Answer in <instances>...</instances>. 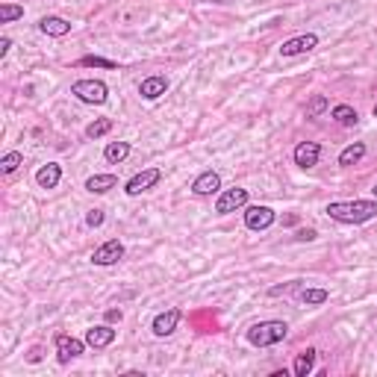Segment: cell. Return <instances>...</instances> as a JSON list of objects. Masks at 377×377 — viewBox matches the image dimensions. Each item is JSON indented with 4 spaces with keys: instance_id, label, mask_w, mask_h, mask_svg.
Masks as SVG:
<instances>
[{
    "instance_id": "f546056e",
    "label": "cell",
    "mask_w": 377,
    "mask_h": 377,
    "mask_svg": "<svg viewBox=\"0 0 377 377\" xmlns=\"http://www.w3.org/2000/svg\"><path fill=\"white\" fill-rule=\"evenodd\" d=\"M298 239H300V242H312V239H315V230H298Z\"/></svg>"
},
{
    "instance_id": "cb8c5ba5",
    "label": "cell",
    "mask_w": 377,
    "mask_h": 377,
    "mask_svg": "<svg viewBox=\"0 0 377 377\" xmlns=\"http://www.w3.org/2000/svg\"><path fill=\"white\" fill-rule=\"evenodd\" d=\"M110 130H112V118H98V121L86 127V135L88 139H100V135H107Z\"/></svg>"
},
{
    "instance_id": "4dcf8cb0",
    "label": "cell",
    "mask_w": 377,
    "mask_h": 377,
    "mask_svg": "<svg viewBox=\"0 0 377 377\" xmlns=\"http://www.w3.org/2000/svg\"><path fill=\"white\" fill-rule=\"evenodd\" d=\"M107 322L112 324V322H121V310H110L107 312Z\"/></svg>"
},
{
    "instance_id": "1f68e13d",
    "label": "cell",
    "mask_w": 377,
    "mask_h": 377,
    "mask_svg": "<svg viewBox=\"0 0 377 377\" xmlns=\"http://www.w3.org/2000/svg\"><path fill=\"white\" fill-rule=\"evenodd\" d=\"M371 194H374V198H377V183H374V189H371Z\"/></svg>"
},
{
    "instance_id": "9c48e42d",
    "label": "cell",
    "mask_w": 377,
    "mask_h": 377,
    "mask_svg": "<svg viewBox=\"0 0 377 377\" xmlns=\"http://www.w3.org/2000/svg\"><path fill=\"white\" fill-rule=\"evenodd\" d=\"M180 319H183V312H180L177 307H171V310H165V312H159V315H157L154 324H150V330H154V336L165 339V336H171L174 330H177Z\"/></svg>"
},
{
    "instance_id": "277c9868",
    "label": "cell",
    "mask_w": 377,
    "mask_h": 377,
    "mask_svg": "<svg viewBox=\"0 0 377 377\" xmlns=\"http://www.w3.org/2000/svg\"><path fill=\"white\" fill-rule=\"evenodd\" d=\"M162 180V171L159 168H145V171H139L135 177H130L127 180V186H124V192L130 194V198H139V194H145V192H150L157 183Z\"/></svg>"
},
{
    "instance_id": "7a4b0ae2",
    "label": "cell",
    "mask_w": 377,
    "mask_h": 377,
    "mask_svg": "<svg viewBox=\"0 0 377 377\" xmlns=\"http://www.w3.org/2000/svg\"><path fill=\"white\" fill-rule=\"evenodd\" d=\"M286 336H289V324L286 322H260V324H253L248 330V342L253 345V348H271V345H277L283 342Z\"/></svg>"
},
{
    "instance_id": "603a6c76",
    "label": "cell",
    "mask_w": 377,
    "mask_h": 377,
    "mask_svg": "<svg viewBox=\"0 0 377 377\" xmlns=\"http://www.w3.org/2000/svg\"><path fill=\"white\" fill-rule=\"evenodd\" d=\"M18 18H24V6H18V4H0V24H12Z\"/></svg>"
},
{
    "instance_id": "ac0fdd59",
    "label": "cell",
    "mask_w": 377,
    "mask_h": 377,
    "mask_svg": "<svg viewBox=\"0 0 377 377\" xmlns=\"http://www.w3.org/2000/svg\"><path fill=\"white\" fill-rule=\"evenodd\" d=\"M315 357H319V351H315V348H307V351H300V354L295 357V366H292L295 377H307V374L315 369Z\"/></svg>"
},
{
    "instance_id": "83f0119b",
    "label": "cell",
    "mask_w": 377,
    "mask_h": 377,
    "mask_svg": "<svg viewBox=\"0 0 377 377\" xmlns=\"http://www.w3.org/2000/svg\"><path fill=\"white\" fill-rule=\"evenodd\" d=\"M86 224H88V227H100V224H103V209H88Z\"/></svg>"
},
{
    "instance_id": "3957f363",
    "label": "cell",
    "mask_w": 377,
    "mask_h": 377,
    "mask_svg": "<svg viewBox=\"0 0 377 377\" xmlns=\"http://www.w3.org/2000/svg\"><path fill=\"white\" fill-rule=\"evenodd\" d=\"M71 95L83 100V103H92V107H100V103H107L110 98V88L103 80H77L71 86Z\"/></svg>"
},
{
    "instance_id": "ffe728a7",
    "label": "cell",
    "mask_w": 377,
    "mask_h": 377,
    "mask_svg": "<svg viewBox=\"0 0 377 377\" xmlns=\"http://www.w3.org/2000/svg\"><path fill=\"white\" fill-rule=\"evenodd\" d=\"M130 157V142H110L107 150H103V159L118 165V162H124Z\"/></svg>"
},
{
    "instance_id": "5b68a950",
    "label": "cell",
    "mask_w": 377,
    "mask_h": 377,
    "mask_svg": "<svg viewBox=\"0 0 377 377\" xmlns=\"http://www.w3.org/2000/svg\"><path fill=\"white\" fill-rule=\"evenodd\" d=\"M242 206H248V189H224L221 194H218V201H216V213L218 216H230V213H236V209H242Z\"/></svg>"
},
{
    "instance_id": "2e32d148",
    "label": "cell",
    "mask_w": 377,
    "mask_h": 377,
    "mask_svg": "<svg viewBox=\"0 0 377 377\" xmlns=\"http://www.w3.org/2000/svg\"><path fill=\"white\" fill-rule=\"evenodd\" d=\"M86 342L92 345V348H110L115 342V330L110 324H98L92 330H86Z\"/></svg>"
},
{
    "instance_id": "7402d4cb",
    "label": "cell",
    "mask_w": 377,
    "mask_h": 377,
    "mask_svg": "<svg viewBox=\"0 0 377 377\" xmlns=\"http://www.w3.org/2000/svg\"><path fill=\"white\" fill-rule=\"evenodd\" d=\"M298 298L304 300L307 307H322V304H327V300H330V292L327 289H300Z\"/></svg>"
},
{
    "instance_id": "52a82bcc",
    "label": "cell",
    "mask_w": 377,
    "mask_h": 377,
    "mask_svg": "<svg viewBox=\"0 0 377 377\" xmlns=\"http://www.w3.org/2000/svg\"><path fill=\"white\" fill-rule=\"evenodd\" d=\"M275 209L271 206H248L245 209V227L248 230H268L275 224Z\"/></svg>"
},
{
    "instance_id": "484cf974",
    "label": "cell",
    "mask_w": 377,
    "mask_h": 377,
    "mask_svg": "<svg viewBox=\"0 0 377 377\" xmlns=\"http://www.w3.org/2000/svg\"><path fill=\"white\" fill-rule=\"evenodd\" d=\"M77 68H115V62L112 59H103V56H83V59H77Z\"/></svg>"
},
{
    "instance_id": "d4e9b609",
    "label": "cell",
    "mask_w": 377,
    "mask_h": 377,
    "mask_svg": "<svg viewBox=\"0 0 377 377\" xmlns=\"http://www.w3.org/2000/svg\"><path fill=\"white\" fill-rule=\"evenodd\" d=\"M21 162H24V154H21V150H9V154H4V159H0V171H4V174H12Z\"/></svg>"
},
{
    "instance_id": "4316f807",
    "label": "cell",
    "mask_w": 377,
    "mask_h": 377,
    "mask_svg": "<svg viewBox=\"0 0 377 377\" xmlns=\"http://www.w3.org/2000/svg\"><path fill=\"white\" fill-rule=\"evenodd\" d=\"M324 110H327V98L324 95H315L310 100V107H307V118H319Z\"/></svg>"
},
{
    "instance_id": "6da1fadb",
    "label": "cell",
    "mask_w": 377,
    "mask_h": 377,
    "mask_svg": "<svg viewBox=\"0 0 377 377\" xmlns=\"http://www.w3.org/2000/svg\"><path fill=\"white\" fill-rule=\"evenodd\" d=\"M327 216L342 224H366L377 218V198L374 201H336L327 204Z\"/></svg>"
},
{
    "instance_id": "8fae6325",
    "label": "cell",
    "mask_w": 377,
    "mask_h": 377,
    "mask_svg": "<svg viewBox=\"0 0 377 377\" xmlns=\"http://www.w3.org/2000/svg\"><path fill=\"white\" fill-rule=\"evenodd\" d=\"M322 159V145L319 142H300L295 147V165L298 168H315Z\"/></svg>"
},
{
    "instance_id": "8992f818",
    "label": "cell",
    "mask_w": 377,
    "mask_h": 377,
    "mask_svg": "<svg viewBox=\"0 0 377 377\" xmlns=\"http://www.w3.org/2000/svg\"><path fill=\"white\" fill-rule=\"evenodd\" d=\"M56 359L59 363H71V359H77L83 351H86V345L88 342H80V339H74V336H68V333H56Z\"/></svg>"
},
{
    "instance_id": "4fadbf2b",
    "label": "cell",
    "mask_w": 377,
    "mask_h": 377,
    "mask_svg": "<svg viewBox=\"0 0 377 377\" xmlns=\"http://www.w3.org/2000/svg\"><path fill=\"white\" fill-rule=\"evenodd\" d=\"M165 92H168V80H165L162 74H154V77H145V80L139 83V95H142L145 100H157V98H162Z\"/></svg>"
},
{
    "instance_id": "9a60e30c",
    "label": "cell",
    "mask_w": 377,
    "mask_h": 377,
    "mask_svg": "<svg viewBox=\"0 0 377 377\" xmlns=\"http://www.w3.org/2000/svg\"><path fill=\"white\" fill-rule=\"evenodd\" d=\"M59 180H62V165L59 162H48V165H41V168L36 171L39 189H56Z\"/></svg>"
},
{
    "instance_id": "e0dca14e",
    "label": "cell",
    "mask_w": 377,
    "mask_h": 377,
    "mask_svg": "<svg viewBox=\"0 0 377 377\" xmlns=\"http://www.w3.org/2000/svg\"><path fill=\"white\" fill-rule=\"evenodd\" d=\"M115 186H118V177L115 174H95V177L86 180V192H92V194H107Z\"/></svg>"
},
{
    "instance_id": "5bb4252c",
    "label": "cell",
    "mask_w": 377,
    "mask_h": 377,
    "mask_svg": "<svg viewBox=\"0 0 377 377\" xmlns=\"http://www.w3.org/2000/svg\"><path fill=\"white\" fill-rule=\"evenodd\" d=\"M39 29L44 36H53V39H62L71 33V21L59 18V15H44V18L39 21Z\"/></svg>"
},
{
    "instance_id": "ba28073f",
    "label": "cell",
    "mask_w": 377,
    "mask_h": 377,
    "mask_svg": "<svg viewBox=\"0 0 377 377\" xmlns=\"http://www.w3.org/2000/svg\"><path fill=\"white\" fill-rule=\"evenodd\" d=\"M121 256H124V245L118 242V239H110V242H103L100 248H95L92 263L100 265V268H107V265H115Z\"/></svg>"
},
{
    "instance_id": "f1b7e54d",
    "label": "cell",
    "mask_w": 377,
    "mask_h": 377,
    "mask_svg": "<svg viewBox=\"0 0 377 377\" xmlns=\"http://www.w3.org/2000/svg\"><path fill=\"white\" fill-rule=\"evenodd\" d=\"M9 48H12V39H9V36H4V39H0V59H4V56L9 53Z\"/></svg>"
},
{
    "instance_id": "44dd1931",
    "label": "cell",
    "mask_w": 377,
    "mask_h": 377,
    "mask_svg": "<svg viewBox=\"0 0 377 377\" xmlns=\"http://www.w3.org/2000/svg\"><path fill=\"white\" fill-rule=\"evenodd\" d=\"M366 157V145L363 142H354V145H348L339 154V165H345V168H348V165H357L359 159Z\"/></svg>"
},
{
    "instance_id": "d6986e66",
    "label": "cell",
    "mask_w": 377,
    "mask_h": 377,
    "mask_svg": "<svg viewBox=\"0 0 377 377\" xmlns=\"http://www.w3.org/2000/svg\"><path fill=\"white\" fill-rule=\"evenodd\" d=\"M330 118H333V121H339L342 127H354V124L359 121L357 110H354V107H348V103H336V107L330 110Z\"/></svg>"
},
{
    "instance_id": "7c38bea8",
    "label": "cell",
    "mask_w": 377,
    "mask_h": 377,
    "mask_svg": "<svg viewBox=\"0 0 377 377\" xmlns=\"http://www.w3.org/2000/svg\"><path fill=\"white\" fill-rule=\"evenodd\" d=\"M221 189V177L218 171H204L194 177V183H192V192L198 194V198H209V194H216Z\"/></svg>"
},
{
    "instance_id": "30bf717a",
    "label": "cell",
    "mask_w": 377,
    "mask_h": 377,
    "mask_svg": "<svg viewBox=\"0 0 377 377\" xmlns=\"http://www.w3.org/2000/svg\"><path fill=\"white\" fill-rule=\"evenodd\" d=\"M312 48H319V36L315 33H304V36H295L289 41L280 44V53L283 56H300V53H310Z\"/></svg>"
},
{
    "instance_id": "d6a6232c",
    "label": "cell",
    "mask_w": 377,
    "mask_h": 377,
    "mask_svg": "<svg viewBox=\"0 0 377 377\" xmlns=\"http://www.w3.org/2000/svg\"><path fill=\"white\" fill-rule=\"evenodd\" d=\"M371 112H374V118H377V103H374V110H371Z\"/></svg>"
}]
</instances>
